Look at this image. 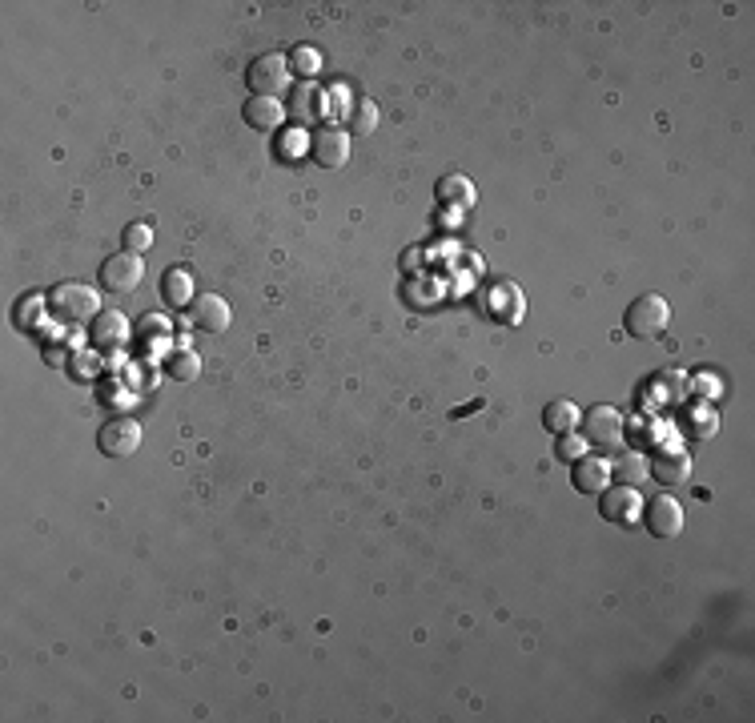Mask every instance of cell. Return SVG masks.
I'll use <instances>...</instances> for the list:
<instances>
[{
  "label": "cell",
  "mask_w": 755,
  "mask_h": 723,
  "mask_svg": "<svg viewBox=\"0 0 755 723\" xmlns=\"http://www.w3.org/2000/svg\"><path fill=\"white\" fill-rule=\"evenodd\" d=\"M45 306H49V314H53L57 322H69V326L93 322V318L101 314L97 294H93L85 282H61V286H57V290L45 298Z\"/></svg>",
  "instance_id": "1"
},
{
  "label": "cell",
  "mask_w": 755,
  "mask_h": 723,
  "mask_svg": "<svg viewBox=\"0 0 755 723\" xmlns=\"http://www.w3.org/2000/svg\"><path fill=\"white\" fill-rule=\"evenodd\" d=\"M623 326H627L631 338H643V342L659 338V334L671 326V306H667V298H663V294H643V298H635V302L627 306V314H623Z\"/></svg>",
  "instance_id": "2"
},
{
  "label": "cell",
  "mask_w": 755,
  "mask_h": 723,
  "mask_svg": "<svg viewBox=\"0 0 755 723\" xmlns=\"http://www.w3.org/2000/svg\"><path fill=\"white\" fill-rule=\"evenodd\" d=\"M290 77H294L290 61L282 53H262V57L249 61V73H245L249 97H282L290 89Z\"/></svg>",
  "instance_id": "3"
},
{
  "label": "cell",
  "mask_w": 755,
  "mask_h": 723,
  "mask_svg": "<svg viewBox=\"0 0 755 723\" xmlns=\"http://www.w3.org/2000/svg\"><path fill=\"white\" fill-rule=\"evenodd\" d=\"M583 438L591 442V446H599V450H619L623 446V438H627V422H623V414L615 410V406H591V410H583Z\"/></svg>",
  "instance_id": "4"
},
{
  "label": "cell",
  "mask_w": 755,
  "mask_h": 723,
  "mask_svg": "<svg viewBox=\"0 0 755 723\" xmlns=\"http://www.w3.org/2000/svg\"><path fill=\"white\" fill-rule=\"evenodd\" d=\"M599 511L615 527H635L643 519V495H639V487H623V482H615V487L599 491Z\"/></svg>",
  "instance_id": "5"
},
{
  "label": "cell",
  "mask_w": 755,
  "mask_h": 723,
  "mask_svg": "<svg viewBox=\"0 0 755 723\" xmlns=\"http://www.w3.org/2000/svg\"><path fill=\"white\" fill-rule=\"evenodd\" d=\"M141 278H145L141 254L121 250V254H113V258L101 262V286H105L109 294H133V290L141 286Z\"/></svg>",
  "instance_id": "6"
},
{
  "label": "cell",
  "mask_w": 755,
  "mask_h": 723,
  "mask_svg": "<svg viewBox=\"0 0 755 723\" xmlns=\"http://www.w3.org/2000/svg\"><path fill=\"white\" fill-rule=\"evenodd\" d=\"M97 446L105 458H133L141 450V426L133 418H109L97 430Z\"/></svg>",
  "instance_id": "7"
},
{
  "label": "cell",
  "mask_w": 755,
  "mask_h": 723,
  "mask_svg": "<svg viewBox=\"0 0 755 723\" xmlns=\"http://www.w3.org/2000/svg\"><path fill=\"white\" fill-rule=\"evenodd\" d=\"M310 157H314L322 169H346V161H350V137H346V129H334V125L314 129V137H310Z\"/></svg>",
  "instance_id": "8"
},
{
  "label": "cell",
  "mask_w": 755,
  "mask_h": 723,
  "mask_svg": "<svg viewBox=\"0 0 755 723\" xmlns=\"http://www.w3.org/2000/svg\"><path fill=\"white\" fill-rule=\"evenodd\" d=\"M643 523H647V531L655 539H675L683 531V507H679V499L655 495L651 503H643Z\"/></svg>",
  "instance_id": "9"
},
{
  "label": "cell",
  "mask_w": 755,
  "mask_h": 723,
  "mask_svg": "<svg viewBox=\"0 0 755 723\" xmlns=\"http://www.w3.org/2000/svg\"><path fill=\"white\" fill-rule=\"evenodd\" d=\"M189 322H193V330H201V334H225L229 322H233V310H229L225 298L201 294V298H193V306H189Z\"/></svg>",
  "instance_id": "10"
},
{
  "label": "cell",
  "mask_w": 755,
  "mask_h": 723,
  "mask_svg": "<svg viewBox=\"0 0 755 723\" xmlns=\"http://www.w3.org/2000/svg\"><path fill=\"white\" fill-rule=\"evenodd\" d=\"M129 318L121 314V310H101L97 318H93V326H89V342L97 346V350H121L125 342H129Z\"/></svg>",
  "instance_id": "11"
},
{
  "label": "cell",
  "mask_w": 755,
  "mask_h": 723,
  "mask_svg": "<svg viewBox=\"0 0 755 723\" xmlns=\"http://www.w3.org/2000/svg\"><path fill=\"white\" fill-rule=\"evenodd\" d=\"M571 482L583 495H599L611 487V462L599 454H583L579 462H571Z\"/></svg>",
  "instance_id": "12"
},
{
  "label": "cell",
  "mask_w": 755,
  "mask_h": 723,
  "mask_svg": "<svg viewBox=\"0 0 755 723\" xmlns=\"http://www.w3.org/2000/svg\"><path fill=\"white\" fill-rule=\"evenodd\" d=\"M241 117H245L249 129L274 133V129H282V121H286V105H282V97H249L245 109H241Z\"/></svg>",
  "instance_id": "13"
},
{
  "label": "cell",
  "mask_w": 755,
  "mask_h": 723,
  "mask_svg": "<svg viewBox=\"0 0 755 723\" xmlns=\"http://www.w3.org/2000/svg\"><path fill=\"white\" fill-rule=\"evenodd\" d=\"M161 298H165V306L169 310H185V306H193V278H189V270L185 266H169L165 274H161Z\"/></svg>",
  "instance_id": "14"
},
{
  "label": "cell",
  "mask_w": 755,
  "mask_h": 723,
  "mask_svg": "<svg viewBox=\"0 0 755 723\" xmlns=\"http://www.w3.org/2000/svg\"><path fill=\"white\" fill-rule=\"evenodd\" d=\"M434 193H438V201L458 205V209H466V205H474V201H478L474 181H470V177H462V173H446V177L434 185Z\"/></svg>",
  "instance_id": "15"
},
{
  "label": "cell",
  "mask_w": 755,
  "mask_h": 723,
  "mask_svg": "<svg viewBox=\"0 0 755 723\" xmlns=\"http://www.w3.org/2000/svg\"><path fill=\"white\" fill-rule=\"evenodd\" d=\"M579 422H583V410H579L571 398H555V402H547V410H543V426H547L551 434H571Z\"/></svg>",
  "instance_id": "16"
},
{
  "label": "cell",
  "mask_w": 755,
  "mask_h": 723,
  "mask_svg": "<svg viewBox=\"0 0 755 723\" xmlns=\"http://www.w3.org/2000/svg\"><path fill=\"white\" fill-rule=\"evenodd\" d=\"M318 113H322V105H318L314 81H298V85L290 89V105H286V117H294V121L310 125V121H314Z\"/></svg>",
  "instance_id": "17"
},
{
  "label": "cell",
  "mask_w": 755,
  "mask_h": 723,
  "mask_svg": "<svg viewBox=\"0 0 755 723\" xmlns=\"http://www.w3.org/2000/svg\"><path fill=\"white\" fill-rule=\"evenodd\" d=\"M651 474L663 482V487H679V482L691 478V458L687 454H659L651 462Z\"/></svg>",
  "instance_id": "18"
},
{
  "label": "cell",
  "mask_w": 755,
  "mask_h": 723,
  "mask_svg": "<svg viewBox=\"0 0 755 723\" xmlns=\"http://www.w3.org/2000/svg\"><path fill=\"white\" fill-rule=\"evenodd\" d=\"M611 474L623 482V487H639V482L651 474V462H647L639 450H627V454H619V458H615Z\"/></svg>",
  "instance_id": "19"
},
{
  "label": "cell",
  "mask_w": 755,
  "mask_h": 723,
  "mask_svg": "<svg viewBox=\"0 0 755 723\" xmlns=\"http://www.w3.org/2000/svg\"><path fill=\"white\" fill-rule=\"evenodd\" d=\"M378 129V105L374 101H354L346 113V133L350 137H370Z\"/></svg>",
  "instance_id": "20"
},
{
  "label": "cell",
  "mask_w": 755,
  "mask_h": 723,
  "mask_svg": "<svg viewBox=\"0 0 755 723\" xmlns=\"http://www.w3.org/2000/svg\"><path fill=\"white\" fill-rule=\"evenodd\" d=\"M290 73L298 77V81H314L318 77V69H322V53L318 49H310V45H298L290 57Z\"/></svg>",
  "instance_id": "21"
},
{
  "label": "cell",
  "mask_w": 755,
  "mask_h": 723,
  "mask_svg": "<svg viewBox=\"0 0 755 723\" xmlns=\"http://www.w3.org/2000/svg\"><path fill=\"white\" fill-rule=\"evenodd\" d=\"M165 374H169L173 382H197V378H201V358H197L193 350H177V354L165 362Z\"/></svg>",
  "instance_id": "22"
},
{
  "label": "cell",
  "mask_w": 755,
  "mask_h": 723,
  "mask_svg": "<svg viewBox=\"0 0 755 723\" xmlns=\"http://www.w3.org/2000/svg\"><path fill=\"white\" fill-rule=\"evenodd\" d=\"M587 446H591V442H587L583 434H575V430H571V434H555V458L567 462V466L579 462V458L587 454Z\"/></svg>",
  "instance_id": "23"
},
{
  "label": "cell",
  "mask_w": 755,
  "mask_h": 723,
  "mask_svg": "<svg viewBox=\"0 0 755 723\" xmlns=\"http://www.w3.org/2000/svg\"><path fill=\"white\" fill-rule=\"evenodd\" d=\"M153 246V229L145 225V221H133L129 229H125V250L129 254H145Z\"/></svg>",
  "instance_id": "24"
},
{
  "label": "cell",
  "mask_w": 755,
  "mask_h": 723,
  "mask_svg": "<svg viewBox=\"0 0 755 723\" xmlns=\"http://www.w3.org/2000/svg\"><path fill=\"white\" fill-rule=\"evenodd\" d=\"M141 330H145V334H153V338H165V334H169V322H165V318H153V314H149V318L141 322Z\"/></svg>",
  "instance_id": "25"
},
{
  "label": "cell",
  "mask_w": 755,
  "mask_h": 723,
  "mask_svg": "<svg viewBox=\"0 0 755 723\" xmlns=\"http://www.w3.org/2000/svg\"><path fill=\"white\" fill-rule=\"evenodd\" d=\"M17 318H21V326H25V322H33V318H37V302H25V306L17 310Z\"/></svg>",
  "instance_id": "26"
}]
</instances>
